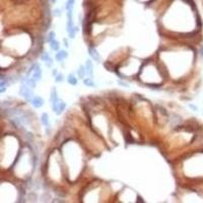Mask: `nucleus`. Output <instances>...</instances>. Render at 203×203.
Segmentation results:
<instances>
[{
	"mask_svg": "<svg viewBox=\"0 0 203 203\" xmlns=\"http://www.w3.org/2000/svg\"><path fill=\"white\" fill-rule=\"evenodd\" d=\"M137 201H139V202L142 203V202H143V200H141V197H138V200H137Z\"/></svg>",
	"mask_w": 203,
	"mask_h": 203,
	"instance_id": "nucleus-19",
	"label": "nucleus"
},
{
	"mask_svg": "<svg viewBox=\"0 0 203 203\" xmlns=\"http://www.w3.org/2000/svg\"><path fill=\"white\" fill-rule=\"evenodd\" d=\"M67 56H68V54H67L66 51L60 50V51H58V52L56 53L55 58H56V60L58 61V62H61V61H63L65 58H67Z\"/></svg>",
	"mask_w": 203,
	"mask_h": 203,
	"instance_id": "nucleus-7",
	"label": "nucleus"
},
{
	"mask_svg": "<svg viewBox=\"0 0 203 203\" xmlns=\"http://www.w3.org/2000/svg\"><path fill=\"white\" fill-rule=\"evenodd\" d=\"M201 55H202V56H203V47H202V48H201Z\"/></svg>",
	"mask_w": 203,
	"mask_h": 203,
	"instance_id": "nucleus-21",
	"label": "nucleus"
},
{
	"mask_svg": "<svg viewBox=\"0 0 203 203\" xmlns=\"http://www.w3.org/2000/svg\"><path fill=\"white\" fill-rule=\"evenodd\" d=\"M89 56H91L94 60L97 61V62H100V61H101V57H100L99 53L96 51V49L94 48V47H89Z\"/></svg>",
	"mask_w": 203,
	"mask_h": 203,
	"instance_id": "nucleus-5",
	"label": "nucleus"
},
{
	"mask_svg": "<svg viewBox=\"0 0 203 203\" xmlns=\"http://www.w3.org/2000/svg\"><path fill=\"white\" fill-rule=\"evenodd\" d=\"M41 121H42V123L44 124V126H46V127L49 126V117H48V115H47L46 113H43V114H42Z\"/></svg>",
	"mask_w": 203,
	"mask_h": 203,
	"instance_id": "nucleus-11",
	"label": "nucleus"
},
{
	"mask_svg": "<svg viewBox=\"0 0 203 203\" xmlns=\"http://www.w3.org/2000/svg\"><path fill=\"white\" fill-rule=\"evenodd\" d=\"M19 94L21 97H24V99L28 100V101H30V100L33 99V89L28 87L26 83L22 82V81H21V85H20V89H19Z\"/></svg>",
	"mask_w": 203,
	"mask_h": 203,
	"instance_id": "nucleus-3",
	"label": "nucleus"
},
{
	"mask_svg": "<svg viewBox=\"0 0 203 203\" xmlns=\"http://www.w3.org/2000/svg\"><path fill=\"white\" fill-rule=\"evenodd\" d=\"M51 103H52L53 111H54V113L57 115H60L61 113L64 111V109L66 108V104H65L61 99H59L55 89H52V94H51Z\"/></svg>",
	"mask_w": 203,
	"mask_h": 203,
	"instance_id": "nucleus-1",
	"label": "nucleus"
},
{
	"mask_svg": "<svg viewBox=\"0 0 203 203\" xmlns=\"http://www.w3.org/2000/svg\"><path fill=\"white\" fill-rule=\"evenodd\" d=\"M50 1H51V3H53V4H54V3H56V1H57V0H50Z\"/></svg>",
	"mask_w": 203,
	"mask_h": 203,
	"instance_id": "nucleus-20",
	"label": "nucleus"
},
{
	"mask_svg": "<svg viewBox=\"0 0 203 203\" xmlns=\"http://www.w3.org/2000/svg\"><path fill=\"white\" fill-rule=\"evenodd\" d=\"M55 40V33L54 32H50L49 33V36H48V42L51 43Z\"/></svg>",
	"mask_w": 203,
	"mask_h": 203,
	"instance_id": "nucleus-14",
	"label": "nucleus"
},
{
	"mask_svg": "<svg viewBox=\"0 0 203 203\" xmlns=\"http://www.w3.org/2000/svg\"><path fill=\"white\" fill-rule=\"evenodd\" d=\"M85 69H87V73L89 74V77L93 78L94 76V65H93V62L91 60H87V63H85Z\"/></svg>",
	"mask_w": 203,
	"mask_h": 203,
	"instance_id": "nucleus-6",
	"label": "nucleus"
},
{
	"mask_svg": "<svg viewBox=\"0 0 203 203\" xmlns=\"http://www.w3.org/2000/svg\"><path fill=\"white\" fill-rule=\"evenodd\" d=\"M83 82H85V85H87V87H96L95 81L93 80V78H91V77H89V78H85Z\"/></svg>",
	"mask_w": 203,
	"mask_h": 203,
	"instance_id": "nucleus-12",
	"label": "nucleus"
},
{
	"mask_svg": "<svg viewBox=\"0 0 203 203\" xmlns=\"http://www.w3.org/2000/svg\"><path fill=\"white\" fill-rule=\"evenodd\" d=\"M76 0H67L66 4H65V9L66 10H73V6Z\"/></svg>",
	"mask_w": 203,
	"mask_h": 203,
	"instance_id": "nucleus-10",
	"label": "nucleus"
},
{
	"mask_svg": "<svg viewBox=\"0 0 203 203\" xmlns=\"http://www.w3.org/2000/svg\"><path fill=\"white\" fill-rule=\"evenodd\" d=\"M50 44H51L50 46H51V49H52V50H54V51H58L59 50V47H60V45H59L58 41L54 40L53 42H51Z\"/></svg>",
	"mask_w": 203,
	"mask_h": 203,
	"instance_id": "nucleus-13",
	"label": "nucleus"
},
{
	"mask_svg": "<svg viewBox=\"0 0 203 203\" xmlns=\"http://www.w3.org/2000/svg\"><path fill=\"white\" fill-rule=\"evenodd\" d=\"M77 30H78V28H75V26H74V28H73V30H71L70 33H68V34H69V37H70L71 39H73V38H74V37H75V35H76Z\"/></svg>",
	"mask_w": 203,
	"mask_h": 203,
	"instance_id": "nucleus-15",
	"label": "nucleus"
},
{
	"mask_svg": "<svg viewBox=\"0 0 203 203\" xmlns=\"http://www.w3.org/2000/svg\"><path fill=\"white\" fill-rule=\"evenodd\" d=\"M54 15H58V16L61 15V10L59 9V8H56V9H54Z\"/></svg>",
	"mask_w": 203,
	"mask_h": 203,
	"instance_id": "nucleus-17",
	"label": "nucleus"
},
{
	"mask_svg": "<svg viewBox=\"0 0 203 203\" xmlns=\"http://www.w3.org/2000/svg\"><path fill=\"white\" fill-rule=\"evenodd\" d=\"M28 76L32 77L33 79H35L36 81L41 80L42 78V69H41L40 65L39 64H34L30 69L28 70Z\"/></svg>",
	"mask_w": 203,
	"mask_h": 203,
	"instance_id": "nucleus-2",
	"label": "nucleus"
},
{
	"mask_svg": "<svg viewBox=\"0 0 203 203\" xmlns=\"http://www.w3.org/2000/svg\"><path fill=\"white\" fill-rule=\"evenodd\" d=\"M63 80V75L61 74V73H58V74L55 76V81L56 82H60V81Z\"/></svg>",
	"mask_w": 203,
	"mask_h": 203,
	"instance_id": "nucleus-16",
	"label": "nucleus"
},
{
	"mask_svg": "<svg viewBox=\"0 0 203 203\" xmlns=\"http://www.w3.org/2000/svg\"><path fill=\"white\" fill-rule=\"evenodd\" d=\"M190 108L193 109V111H196V112L198 111V108L196 106H194V105H190Z\"/></svg>",
	"mask_w": 203,
	"mask_h": 203,
	"instance_id": "nucleus-18",
	"label": "nucleus"
},
{
	"mask_svg": "<svg viewBox=\"0 0 203 203\" xmlns=\"http://www.w3.org/2000/svg\"><path fill=\"white\" fill-rule=\"evenodd\" d=\"M67 81H68V83H69V85H77L76 77H75L72 73H70V74L68 75V77H67Z\"/></svg>",
	"mask_w": 203,
	"mask_h": 203,
	"instance_id": "nucleus-8",
	"label": "nucleus"
},
{
	"mask_svg": "<svg viewBox=\"0 0 203 203\" xmlns=\"http://www.w3.org/2000/svg\"><path fill=\"white\" fill-rule=\"evenodd\" d=\"M77 74H78V77L80 78H83L87 74V69H85V66H79L78 70H77Z\"/></svg>",
	"mask_w": 203,
	"mask_h": 203,
	"instance_id": "nucleus-9",
	"label": "nucleus"
},
{
	"mask_svg": "<svg viewBox=\"0 0 203 203\" xmlns=\"http://www.w3.org/2000/svg\"><path fill=\"white\" fill-rule=\"evenodd\" d=\"M30 102L35 108H41V107L44 106V100L41 97H34Z\"/></svg>",
	"mask_w": 203,
	"mask_h": 203,
	"instance_id": "nucleus-4",
	"label": "nucleus"
}]
</instances>
